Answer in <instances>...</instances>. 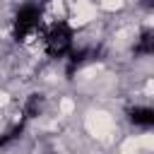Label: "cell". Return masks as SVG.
<instances>
[{
	"label": "cell",
	"mask_w": 154,
	"mask_h": 154,
	"mask_svg": "<svg viewBox=\"0 0 154 154\" xmlns=\"http://www.w3.org/2000/svg\"><path fill=\"white\" fill-rule=\"evenodd\" d=\"M72 38H75V31L67 22H55L46 36H43V46H46V53L51 58H65L72 53Z\"/></svg>",
	"instance_id": "1"
},
{
	"label": "cell",
	"mask_w": 154,
	"mask_h": 154,
	"mask_svg": "<svg viewBox=\"0 0 154 154\" xmlns=\"http://www.w3.org/2000/svg\"><path fill=\"white\" fill-rule=\"evenodd\" d=\"M38 24H41V10H38V5H34V2L22 5V7L17 10L14 24H12V36H14V41H26V38L38 29Z\"/></svg>",
	"instance_id": "2"
},
{
	"label": "cell",
	"mask_w": 154,
	"mask_h": 154,
	"mask_svg": "<svg viewBox=\"0 0 154 154\" xmlns=\"http://www.w3.org/2000/svg\"><path fill=\"white\" fill-rule=\"evenodd\" d=\"M96 55H99V51H94V48H79V51H72V53L67 55V67H65V75H67V77H72V75H75V70H79L84 63L94 60Z\"/></svg>",
	"instance_id": "3"
},
{
	"label": "cell",
	"mask_w": 154,
	"mask_h": 154,
	"mask_svg": "<svg viewBox=\"0 0 154 154\" xmlns=\"http://www.w3.org/2000/svg\"><path fill=\"white\" fill-rule=\"evenodd\" d=\"M128 120L140 128H154V108L149 106H135L128 111Z\"/></svg>",
	"instance_id": "4"
},
{
	"label": "cell",
	"mask_w": 154,
	"mask_h": 154,
	"mask_svg": "<svg viewBox=\"0 0 154 154\" xmlns=\"http://www.w3.org/2000/svg\"><path fill=\"white\" fill-rule=\"evenodd\" d=\"M41 108H43V96L41 94H29L26 101H24V106H22V118L24 120H31L34 116L41 113Z\"/></svg>",
	"instance_id": "5"
},
{
	"label": "cell",
	"mask_w": 154,
	"mask_h": 154,
	"mask_svg": "<svg viewBox=\"0 0 154 154\" xmlns=\"http://www.w3.org/2000/svg\"><path fill=\"white\" fill-rule=\"evenodd\" d=\"M132 53L135 55H154V29L152 31H144L137 43L132 46Z\"/></svg>",
	"instance_id": "6"
},
{
	"label": "cell",
	"mask_w": 154,
	"mask_h": 154,
	"mask_svg": "<svg viewBox=\"0 0 154 154\" xmlns=\"http://www.w3.org/2000/svg\"><path fill=\"white\" fill-rule=\"evenodd\" d=\"M24 125H26V120L22 118V120H19V123H14L10 130H5V132L0 135V147H7L10 142H14V140H17V137L24 132Z\"/></svg>",
	"instance_id": "7"
},
{
	"label": "cell",
	"mask_w": 154,
	"mask_h": 154,
	"mask_svg": "<svg viewBox=\"0 0 154 154\" xmlns=\"http://www.w3.org/2000/svg\"><path fill=\"white\" fill-rule=\"evenodd\" d=\"M36 154H38V152H36ZM41 154H53V149H51V147H46V149H43Z\"/></svg>",
	"instance_id": "8"
}]
</instances>
